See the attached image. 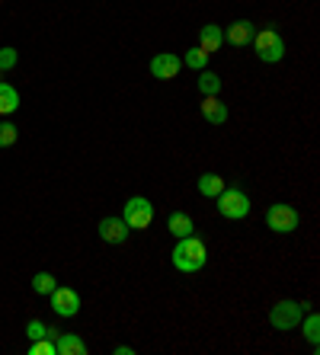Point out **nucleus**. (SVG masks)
Returning a JSON list of instances; mask_svg holds the SVG:
<instances>
[{
    "label": "nucleus",
    "mask_w": 320,
    "mask_h": 355,
    "mask_svg": "<svg viewBox=\"0 0 320 355\" xmlns=\"http://www.w3.org/2000/svg\"><path fill=\"white\" fill-rule=\"evenodd\" d=\"M55 285H58V282H55V275H51V272H35L33 275V291H35V295H51V291H55Z\"/></svg>",
    "instance_id": "obj_20"
},
{
    "label": "nucleus",
    "mask_w": 320,
    "mask_h": 355,
    "mask_svg": "<svg viewBox=\"0 0 320 355\" xmlns=\"http://www.w3.org/2000/svg\"><path fill=\"white\" fill-rule=\"evenodd\" d=\"M266 227L276 234H295L301 227V215L295 205L279 202V205H269V211H266Z\"/></svg>",
    "instance_id": "obj_5"
},
{
    "label": "nucleus",
    "mask_w": 320,
    "mask_h": 355,
    "mask_svg": "<svg viewBox=\"0 0 320 355\" xmlns=\"http://www.w3.org/2000/svg\"><path fill=\"white\" fill-rule=\"evenodd\" d=\"M205 263H208V247L202 237L189 234V237L176 240V247H173V269H180V272H199Z\"/></svg>",
    "instance_id": "obj_1"
},
{
    "label": "nucleus",
    "mask_w": 320,
    "mask_h": 355,
    "mask_svg": "<svg viewBox=\"0 0 320 355\" xmlns=\"http://www.w3.org/2000/svg\"><path fill=\"white\" fill-rule=\"evenodd\" d=\"M17 61H19L17 49L3 45V49H0V74H3V71H13V67H17Z\"/></svg>",
    "instance_id": "obj_23"
},
{
    "label": "nucleus",
    "mask_w": 320,
    "mask_h": 355,
    "mask_svg": "<svg viewBox=\"0 0 320 355\" xmlns=\"http://www.w3.org/2000/svg\"><path fill=\"white\" fill-rule=\"evenodd\" d=\"M29 355H58V349H55V339L45 333L42 339H33V346H29Z\"/></svg>",
    "instance_id": "obj_21"
},
{
    "label": "nucleus",
    "mask_w": 320,
    "mask_h": 355,
    "mask_svg": "<svg viewBox=\"0 0 320 355\" xmlns=\"http://www.w3.org/2000/svg\"><path fill=\"white\" fill-rule=\"evenodd\" d=\"M55 349L58 355H87L90 349H87V343H83L77 333H58L55 336Z\"/></svg>",
    "instance_id": "obj_12"
},
{
    "label": "nucleus",
    "mask_w": 320,
    "mask_h": 355,
    "mask_svg": "<svg viewBox=\"0 0 320 355\" xmlns=\"http://www.w3.org/2000/svg\"><path fill=\"white\" fill-rule=\"evenodd\" d=\"M96 231H99V237L106 240V243H125L128 240V234H132V227L122 221V215H109V218H103V221L96 224Z\"/></svg>",
    "instance_id": "obj_9"
},
{
    "label": "nucleus",
    "mask_w": 320,
    "mask_h": 355,
    "mask_svg": "<svg viewBox=\"0 0 320 355\" xmlns=\"http://www.w3.org/2000/svg\"><path fill=\"white\" fill-rule=\"evenodd\" d=\"M308 307L311 304H304V301H276L269 311V323L279 333H292L295 327H301V317L308 314Z\"/></svg>",
    "instance_id": "obj_4"
},
{
    "label": "nucleus",
    "mask_w": 320,
    "mask_h": 355,
    "mask_svg": "<svg viewBox=\"0 0 320 355\" xmlns=\"http://www.w3.org/2000/svg\"><path fill=\"white\" fill-rule=\"evenodd\" d=\"M148 67H151V77H157V80H173L183 71V58H176L173 51H160V55L151 58Z\"/></svg>",
    "instance_id": "obj_8"
},
{
    "label": "nucleus",
    "mask_w": 320,
    "mask_h": 355,
    "mask_svg": "<svg viewBox=\"0 0 320 355\" xmlns=\"http://www.w3.org/2000/svg\"><path fill=\"white\" fill-rule=\"evenodd\" d=\"M214 202H218V215L228 218V221H244L250 215V196L240 186H224L214 196Z\"/></svg>",
    "instance_id": "obj_3"
},
{
    "label": "nucleus",
    "mask_w": 320,
    "mask_h": 355,
    "mask_svg": "<svg viewBox=\"0 0 320 355\" xmlns=\"http://www.w3.org/2000/svg\"><path fill=\"white\" fill-rule=\"evenodd\" d=\"M19 138V128L13 122H0V148H13Z\"/></svg>",
    "instance_id": "obj_22"
},
{
    "label": "nucleus",
    "mask_w": 320,
    "mask_h": 355,
    "mask_svg": "<svg viewBox=\"0 0 320 355\" xmlns=\"http://www.w3.org/2000/svg\"><path fill=\"white\" fill-rule=\"evenodd\" d=\"M199 93L202 96H218L221 93V77L212 71H199Z\"/></svg>",
    "instance_id": "obj_17"
},
{
    "label": "nucleus",
    "mask_w": 320,
    "mask_h": 355,
    "mask_svg": "<svg viewBox=\"0 0 320 355\" xmlns=\"http://www.w3.org/2000/svg\"><path fill=\"white\" fill-rule=\"evenodd\" d=\"M167 231L180 240V237L196 234V224H192V218H189L186 211H170V218H167Z\"/></svg>",
    "instance_id": "obj_14"
},
{
    "label": "nucleus",
    "mask_w": 320,
    "mask_h": 355,
    "mask_svg": "<svg viewBox=\"0 0 320 355\" xmlns=\"http://www.w3.org/2000/svg\"><path fill=\"white\" fill-rule=\"evenodd\" d=\"M301 323H304V339H308V343H311V349L317 352V343H320V317L311 311V314L301 317Z\"/></svg>",
    "instance_id": "obj_18"
},
{
    "label": "nucleus",
    "mask_w": 320,
    "mask_h": 355,
    "mask_svg": "<svg viewBox=\"0 0 320 355\" xmlns=\"http://www.w3.org/2000/svg\"><path fill=\"white\" fill-rule=\"evenodd\" d=\"M221 45H224V29H221V26L208 23V26H202V29H199V49H202V51H208V55H212V51H218Z\"/></svg>",
    "instance_id": "obj_13"
},
{
    "label": "nucleus",
    "mask_w": 320,
    "mask_h": 355,
    "mask_svg": "<svg viewBox=\"0 0 320 355\" xmlns=\"http://www.w3.org/2000/svg\"><path fill=\"white\" fill-rule=\"evenodd\" d=\"M250 45H253L256 58L266 61V64H279V61L285 58V42H282V35H279L276 26H263V29H256Z\"/></svg>",
    "instance_id": "obj_2"
},
{
    "label": "nucleus",
    "mask_w": 320,
    "mask_h": 355,
    "mask_svg": "<svg viewBox=\"0 0 320 355\" xmlns=\"http://www.w3.org/2000/svg\"><path fill=\"white\" fill-rule=\"evenodd\" d=\"M45 333H49V327H45L42 320H29V323H26V336H29V339H42Z\"/></svg>",
    "instance_id": "obj_24"
},
{
    "label": "nucleus",
    "mask_w": 320,
    "mask_h": 355,
    "mask_svg": "<svg viewBox=\"0 0 320 355\" xmlns=\"http://www.w3.org/2000/svg\"><path fill=\"white\" fill-rule=\"evenodd\" d=\"M253 33H256V26L250 23V19H234V23L224 29V42H228V45H234V49H250Z\"/></svg>",
    "instance_id": "obj_10"
},
{
    "label": "nucleus",
    "mask_w": 320,
    "mask_h": 355,
    "mask_svg": "<svg viewBox=\"0 0 320 355\" xmlns=\"http://www.w3.org/2000/svg\"><path fill=\"white\" fill-rule=\"evenodd\" d=\"M19 109V90L13 83H3L0 80V116H10Z\"/></svg>",
    "instance_id": "obj_15"
},
{
    "label": "nucleus",
    "mask_w": 320,
    "mask_h": 355,
    "mask_svg": "<svg viewBox=\"0 0 320 355\" xmlns=\"http://www.w3.org/2000/svg\"><path fill=\"white\" fill-rule=\"evenodd\" d=\"M228 116H230L228 106H224L218 96H205V99H202V119H205L208 125H224V122H228Z\"/></svg>",
    "instance_id": "obj_11"
},
{
    "label": "nucleus",
    "mask_w": 320,
    "mask_h": 355,
    "mask_svg": "<svg viewBox=\"0 0 320 355\" xmlns=\"http://www.w3.org/2000/svg\"><path fill=\"white\" fill-rule=\"evenodd\" d=\"M183 64L192 67V71H205V67H208V51H202L199 45H196V49H189L186 58H183Z\"/></svg>",
    "instance_id": "obj_19"
},
{
    "label": "nucleus",
    "mask_w": 320,
    "mask_h": 355,
    "mask_svg": "<svg viewBox=\"0 0 320 355\" xmlns=\"http://www.w3.org/2000/svg\"><path fill=\"white\" fill-rule=\"evenodd\" d=\"M221 189H224V176H218V173H202L199 176V196L214 198Z\"/></svg>",
    "instance_id": "obj_16"
},
{
    "label": "nucleus",
    "mask_w": 320,
    "mask_h": 355,
    "mask_svg": "<svg viewBox=\"0 0 320 355\" xmlns=\"http://www.w3.org/2000/svg\"><path fill=\"white\" fill-rule=\"evenodd\" d=\"M122 221L128 224L132 231H144V227H151V221H154V205H151V198H144V196L128 198L125 208H122Z\"/></svg>",
    "instance_id": "obj_6"
},
{
    "label": "nucleus",
    "mask_w": 320,
    "mask_h": 355,
    "mask_svg": "<svg viewBox=\"0 0 320 355\" xmlns=\"http://www.w3.org/2000/svg\"><path fill=\"white\" fill-rule=\"evenodd\" d=\"M51 311H55L58 317H77L81 314V295H77L74 288H67V285H55V291H51Z\"/></svg>",
    "instance_id": "obj_7"
},
{
    "label": "nucleus",
    "mask_w": 320,
    "mask_h": 355,
    "mask_svg": "<svg viewBox=\"0 0 320 355\" xmlns=\"http://www.w3.org/2000/svg\"><path fill=\"white\" fill-rule=\"evenodd\" d=\"M112 352H115V355H135V349H132V346H115Z\"/></svg>",
    "instance_id": "obj_25"
}]
</instances>
